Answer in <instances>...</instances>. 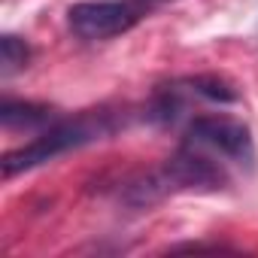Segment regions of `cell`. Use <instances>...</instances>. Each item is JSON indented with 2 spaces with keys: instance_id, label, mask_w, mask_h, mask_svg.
Returning <instances> with one entry per match:
<instances>
[{
  "instance_id": "obj_1",
  "label": "cell",
  "mask_w": 258,
  "mask_h": 258,
  "mask_svg": "<svg viewBox=\"0 0 258 258\" xmlns=\"http://www.w3.org/2000/svg\"><path fill=\"white\" fill-rule=\"evenodd\" d=\"M118 127L115 115L106 112V109H88L76 118H58L55 124H49L46 131H40L31 143L13 149L4 155V176L13 179L25 170H34L46 161H55L73 149H82V146H91L103 137H109Z\"/></svg>"
},
{
  "instance_id": "obj_2",
  "label": "cell",
  "mask_w": 258,
  "mask_h": 258,
  "mask_svg": "<svg viewBox=\"0 0 258 258\" xmlns=\"http://www.w3.org/2000/svg\"><path fill=\"white\" fill-rule=\"evenodd\" d=\"M185 143L204 149L207 155L219 158L222 164L240 167V170H252L255 167V143L249 127L225 112H207V115H195L185 127Z\"/></svg>"
},
{
  "instance_id": "obj_3",
  "label": "cell",
  "mask_w": 258,
  "mask_h": 258,
  "mask_svg": "<svg viewBox=\"0 0 258 258\" xmlns=\"http://www.w3.org/2000/svg\"><path fill=\"white\" fill-rule=\"evenodd\" d=\"M140 10L127 0H85V4H73L67 13L70 31L85 40V43H100L112 40L118 34H127L140 22Z\"/></svg>"
},
{
  "instance_id": "obj_4",
  "label": "cell",
  "mask_w": 258,
  "mask_h": 258,
  "mask_svg": "<svg viewBox=\"0 0 258 258\" xmlns=\"http://www.w3.org/2000/svg\"><path fill=\"white\" fill-rule=\"evenodd\" d=\"M0 121L7 131H46L49 124H55V109L46 103H34V100H13L7 97L0 106Z\"/></svg>"
},
{
  "instance_id": "obj_5",
  "label": "cell",
  "mask_w": 258,
  "mask_h": 258,
  "mask_svg": "<svg viewBox=\"0 0 258 258\" xmlns=\"http://www.w3.org/2000/svg\"><path fill=\"white\" fill-rule=\"evenodd\" d=\"M28 61H31V46L25 40H19L13 34H7L4 40H0V76L4 79H10L19 70H25Z\"/></svg>"
}]
</instances>
